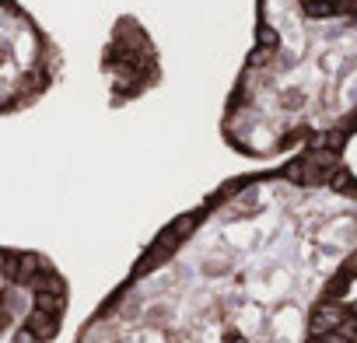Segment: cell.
<instances>
[{"mask_svg":"<svg viewBox=\"0 0 357 343\" xmlns=\"http://www.w3.org/2000/svg\"><path fill=\"white\" fill-rule=\"evenodd\" d=\"M357 287V172L301 151L168 218L70 343H305Z\"/></svg>","mask_w":357,"mask_h":343,"instance_id":"obj_1","label":"cell"},{"mask_svg":"<svg viewBox=\"0 0 357 343\" xmlns=\"http://www.w3.org/2000/svg\"><path fill=\"white\" fill-rule=\"evenodd\" d=\"M305 343H357V291L326 301L315 312Z\"/></svg>","mask_w":357,"mask_h":343,"instance_id":"obj_5","label":"cell"},{"mask_svg":"<svg viewBox=\"0 0 357 343\" xmlns=\"http://www.w3.org/2000/svg\"><path fill=\"white\" fill-rule=\"evenodd\" d=\"M70 315L60 263L29 245H0V343H56Z\"/></svg>","mask_w":357,"mask_h":343,"instance_id":"obj_3","label":"cell"},{"mask_svg":"<svg viewBox=\"0 0 357 343\" xmlns=\"http://www.w3.org/2000/svg\"><path fill=\"white\" fill-rule=\"evenodd\" d=\"M67 70L60 43L22 4L0 0V116L36 109Z\"/></svg>","mask_w":357,"mask_h":343,"instance_id":"obj_4","label":"cell"},{"mask_svg":"<svg viewBox=\"0 0 357 343\" xmlns=\"http://www.w3.org/2000/svg\"><path fill=\"white\" fill-rule=\"evenodd\" d=\"M218 137L256 165L347 154L357 140V0H256Z\"/></svg>","mask_w":357,"mask_h":343,"instance_id":"obj_2","label":"cell"}]
</instances>
